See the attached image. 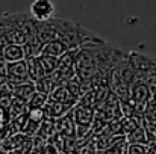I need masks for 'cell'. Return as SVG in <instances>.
I'll return each instance as SVG.
<instances>
[{
    "mask_svg": "<svg viewBox=\"0 0 156 154\" xmlns=\"http://www.w3.org/2000/svg\"><path fill=\"white\" fill-rule=\"evenodd\" d=\"M5 70H6V79L15 86L20 83H24L29 79L27 73V60H17V62H5Z\"/></svg>",
    "mask_w": 156,
    "mask_h": 154,
    "instance_id": "6da1fadb",
    "label": "cell"
},
{
    "mask_svg": "<svg viewBox=\"0 0 156 154\" xmlns=\"http://www.w3.org/2000/svg\"><path fill=\"white\" fill-rule=\"evenodd\" d=\"M40 62H41V65H43V70H44L46 77H49V76H52L53 73L58 70L59 57L47 56V54H40Z\"/></svg>",
    "mask_w": 156,
    "mask_h": 154,
    "instance_id": "4fadbf2b",
    "label": "cell"
},
{
    "mask_svg": "<svg viewBox=\"0 0 156 154\" xmlns=\"http://www.w3.org/2000/svg\"><path fill=\"white\" fill-rule=\"evenodd\" d=\"M11 122V118H9V112L3 107H0V128H5L8 127V124Z\"/></svg>",
    "mask_w": 156,
    "mask_h": 154,
    "instance_id": "e0dca14e",
    "label": "cell"
},
{
    "mask_svg": "<svg viewBox=\"0 0 156 154\" xmlns=\"http://www.w3.org/2000/svg\"><path fill=\"white\" fill-rule=\"evenodd\" d=\"M35 92H37V86H35V82H32V80H27L24 83H20V85L14 86V95L18 97V98H23L26 101H29V98Z\"/></svg>",
    "mask_w": 156,
    "mask_h": 154,
    "instance_id": "8fae6325",
    "label": "cell"
},
{
    "mask_svg": "<svg viewBox=\"0 0 156 154\" xmlns=\"http://www.w3.org/2000/svg\"><path fill=\"white\" fill-rule=\"evenodd\" d=\"M49 98H52V100H58V101H62L65 103V104H71V106H76L79 100L68 91V88L65 86V85H59V86H55L53 88V91L50 92V95H49Z\"/></svg>",
    "mask_w": 156,
    "mask_h": 154,
    "instance_id": "52a82bcc",
    "label": "cell"
},
{
    "mask_svg": "<svg viewBox=\"0 0 156 154\" xmlns=\"http://www.w3.org/2000/svg\"><path fill=\"white\" fill-rule=\"evenodd\" d=\"M30 15L37 21H47L55 15V5L52 0H34L30 5Z\"/></svg>",
    "mask_w": 156,
    "mask_h": 154,
    "instance_id": "7a4b0ae2",
    "label": "cell"
},
{
    "mask_svg": "<svg viewBox=\"0 0 156 154\" xmlns=\"http://www.w3.org/2000/svg\"><path fill=\"white\" fill-rule=\"evenodd\" d=\"M23 59H26L23 46L9 44L3 49V60L5 62H17V60H23Z\"/></svg>",
    "mask_w": 156,
    "mask_h": 154,
    "instance_id": "30bf717a",
    "label": "cell"
},
{
    "mask_svg": "<svg viewBox=\"0 0 156 154\" xmlns=\"http://www.w3.org/2000/svg\"><path fill=\"white\" fill-rule=\"evenodd\" d=\"M73 107L74 106H71V104H65V103H62V101L49 98V101L46 103V106H44V112H46V116L47 118L58 119V118L67 115L68 112H71Z\"/></svg>",
    "mask_w": 156,
    "mask_h": 154,
    "instance_id": "5b68a950",
    "label": "cell"
},
{
    "mask_svg": "<svg viewBox=\"0 0 156 154\" xmlns=\"http://www.w3.org/2000/svg\"><path fill=\"white\" fill-rule=\"evenodd\" d=\"M67 51H70V49H68V46H67L62 39H53V41L47 43V44L41 49V54L61 57V56L65 54Z\"/></svg>",
    "mask_w": 156,
    "mask_h": 154,
    "instance_id": "ba28073f",
    "label": "cell"
},
{
    "mask_svg": "<svg viewBox=\"0 0 156 154\" xmlns=\"http://www.w3.org/2000/svg\"><path fill=\"white\" fill-rule=\"evenodd\" d=\"M58 154H65V153H64V151H59V153H58Z\"/></svg>",
    "mask_w": 156,
    "mask_h": 154,
    "instance_id": "ffe728a7",
    "label": "cell"
},
{
    "mask_svg": "<svg viewBox=\"0 0 156 154\" xmlns=\"http://www.w3.org/2000/svg\"><path fill=\"white\" fill-rule=\"evenodd\" d=\"M130 95L133 97V100H135L136 104H146V103L149 101V98H150L149 85H147L144 80L138 79V80L132 85V88H130Z\"/></svg>",
    "mask_w": 156,
    "mask_h": 154,
    "instance_id": "8992f818",
    "label": "cell"
},
{
    "mask_svg": "<svg viewBox=\"0 0 156 154\" xmlns=\"http://www.w3.org/2000/svg\"><path fill=\"white\" fill-rule=\"evenodd\" d=\"M143 136H144V130H143L141 127H138L136 130H133L132 133H129L127 141H129L130 144H146L147 141H146V138H143Z\"/></svg>",
    "mask_w": 156,
    "mask_h": 154,
    "instance_id": "2e32d148",
    "label": "cell"
},
{
    "mask_svg": "<svg viewBox=\"0 0 156 154\" xmlns=\"http://www.w3.org/2000/svg\"><path fill=\"white\" fill-rule=\"evenodd\" d=\"M58 153H59V151H58V148H56V147H53L52 144H49V142H47V144H46L40 151H38V154H58Z\"/></svg>",
    "mask_w": 156,
    "mask_h": 154,
    "instance_id": "d6986e66",
    "label": "cell"
},
{
    "mask_svg": "<svg viewBox=\"0 0 156 154\" xmlns=\"http://www.w3.org/2000/svg\"><path fill=\"white\" fill-rule=\"evenodd\" d=\"M127 62L130 63V67L138 74L152 73L156 68V62L153 59L147 57L146 54H140V53H129L127 54Z\"/></svg>",
    "mask_w": 156,
    "mask_h": 154,
    "instance_id": "3957f363",
    "label": "cell"
},
{
    "mask_svg": "<svg viewBox=\"0 0 156 154\" xmlns=\"http://www.w3.org/2000/svg\"><path fill=\"white\" fill-rule=\"evenodd\" d=\"M47 101H49V95L37 91V92L29 98V101H27V109H44V106H46Z\"/></svg>",
    "mask_w": 156,
    "mask_h": 154,
    "instance_id": "5bb4252c",
    "label": "cell"
},
{
    "mask_svg": "<svg viewBox=\"0 0 156 154\" xmlns=\"http://www.w3.org/2000/svg\"><path fill=\"white\" fill-rule=\"evenodd\" d=\"M55 125H56V133H59L64 138H77L76 135V122L73 118V113L68 112L67 115L55 119Z\"/></svg>",
    "mask_w": 156,
    "mask_h": 154,
    "instance_id": "277c9868",
    "label": "cell"
},
{
    "mask_svg": "<svg viewBox=\"0 0 156 154\" xmlns=\"http://www.w3.org/2000/svg\"><path fill=\"white\" fill-rule=\"evenodd\" d=\"M127 154H147V148H144L141 144H130Z\"/></svg>",
    "mask_w": 156,
    "mask_h": 154,
    "instance_id": "ac0fdd59",
    "label": "cell"
},
{
    "mask_svg": "<svg viewBox=\"0 0 156 154\" xmlns=\"http://www.w3.org/2000/svg\"><path fill=\"white\" fill-rule=\"evenodd\" d=\"M27 73H29V79L32 82H38L40 79H44L46 74H44V70H43V65L40 62V56H32V57H27Z\"/></svg>",
    "mask_w": 156,
    "mask_h": 154,
    "instance_id": "9c48e42d",
    "label": "cell"
},
{
    "mask_svg": "<svg viewBox=\"0 0 156 154\" xmlns=\"http://www.w3.org/2000/svg\"><path fill=\"white\" fill-rule=\"evenodd\" d=\"M8 112H9V118H11V119H15V118L21 116L23 113L27 112V101L14 95V97H12V103H11Z\"/></svg>",
    "mask_w": 156,
    "mask_h": 154,
    "instance_id": "7c38bea8",
    "label": "cell"
},
{
    "mask_svg": "<svg viewBox=\"0 0 156 154\" xmlns=\"http://www.w3.org/2000/svg\"><path fill=\"white\" fill-rule=\"evenodd\" d=\"M35 86H37V91L38 92H43V94H47V95H50V92H52L53 88H55V85H53L50 77L40 79L38 82H35Z\"/></svg>",
    "mask_w": 156,
    "mask_h": 154,
    "instance_id": "9a60e30c",
    "label": "cell"
}]
</instances>
